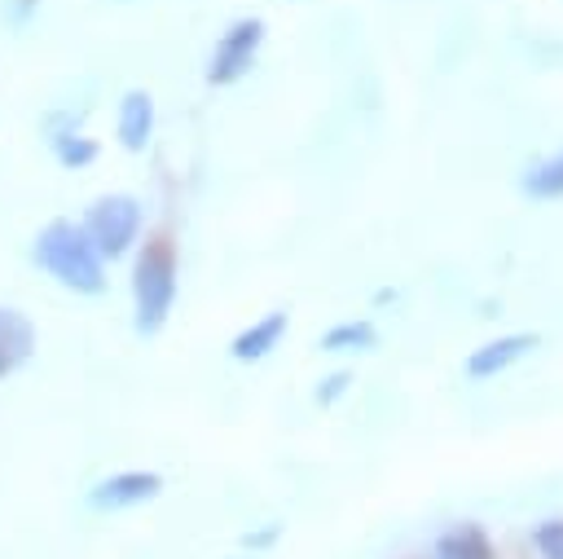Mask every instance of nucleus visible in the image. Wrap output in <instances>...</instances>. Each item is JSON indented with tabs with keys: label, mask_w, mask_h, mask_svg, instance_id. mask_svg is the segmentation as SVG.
Segmentation results:
<instances>
[{
	"label": "nucleus",
	"mask_w": 563,
	"mask_h": 559,
	"mask_svg": "<svg viewBox=\"0 0 563 559\" xmlns=\"http://www.w3.org/2000/svg\"><path fill=\"white\" fill-rule=\"evenodd\" d=\"M519 189H523L528 198H541V202L563 198V150H554V154H545L541 163H532V167L523 172Z\"/></svg>",
	"instance_id": "obj_13"
},
{
	"label": "nucleus",
	"mask_w": 563,
	"mask_h": 559,
	"mask_svg": "<svg viewBox=\"0 0 563 559\" xmlns=\"http://www.w3.org/2000/svg\"><path fill=\"white\" fill-rule=\"evenodd\" d=\"M282 537V524H268V528H255V533H242V546L251 550V555H260V550H268L273 541Z\"/></svg>",
	"instance_id": "obj_17"
},
{
	"label": "nucleus",
	"mask_w": 563,
	"mask_h": 559,
	"mask_svg": "<svg viewBox=\"0 0 563 559\" xmlns=\"http://www.w3.org/2000/svg\"><path fill=\"white\" fill-rule=\"evenodd\" d=\"M374 343H378V330H374V321H369V317L334 321V326L317 339V348H321V352H369Z\"/></svg>",
	"instance_id": "obj_12"
},
{
	"label": "nucleus",
	"mask_w": 563,
	"mask_h": 559,
	"mask_svg": "<svg viewBox=\"0 0 563 559\" xmlns=\"http://www.w3.org/2000/svg\"><path fill=\"white\" fill-rule=\"evenodd\" d=\"M48 150H53V158H57L62 167H70V172L97 163V154H101V145H97L92 136H84L75 123H66V128H48Z\"/></svg>",
	"instance_id": "obj_11"
},
{
	"label": "nucleus",
	"mask_w": 563,
	"mask_h": 559,
	"mask_svg": "<svg viewBox=\"0 0 563 559\" xmlns=\"http://www.w3.org/2000/svg\"><path fill=\"white\" fill-rule=\"evenodd\" d=\"M35 13H40V0H4V4H0V18H4L9 26H18V31H22Z\"/></svg>",
	"instance_id": "obj_16"
},
{
	"label": "nucleus",
	"mask_w": 563,
	"mask_h": 559,
	"mask_svg": "<svg viewBox=\"0 0 563 559\" xmlns=\"http://www.w3.org/2000/svg\"><path fill=\"white\" fill-rule=\"evenodd\" d=\"M238 559H260V555H238Z\"/></svg>",
	"instance_id": "obj_18"
},
{
	"label": "nucleus",
	"mask_w": 563,
	"mask_h": 559,
	"mask_svg": "<svg viewBox=\"0 0 563 559\" xmlns=\"http://www.w3.org/2000/svg\"><path fill=\"white\" fill-rule=\"evenodd\" d=\"M35 321L13 308V304H0V379L18 374L31 357H35Z\"/></svg>",
	"instance_id": "obj_9"
},
{
	"label": "nucleus",
	"mask_w": 563,
	"mask_h": 559,
	"mask_svg": "<svg viewBox=\"0 0 563 559\" xmlns=\"http://www.w3.org/2000/svg\"><path fill=\"white\" fill-rule=\"evenodd\" d=\"M154 97L145 88H128L119 97V110H114V141L128 150V154H145L150 136H154Z\"/></svg>",
	"instance_id": "obj_6"
},
{
	"label": "nucleus",
	"mask_w": 563,
	"mask_h": 559,
	"mask_svg": "<svg viewBox=\"0 0 563 559\" xmlns=\"http://www.w3.org/2000/svg\"><path fill=\"white\" fill-rule=\"evenodd\" d=\"M163 493V475L158 471H110L101 475L92 489H88V506L92 511H132V506H145Z\"/></svg>",
	"instance_id": "obj_5"
},
{
	"label": "nucleus",
	"mask_w": 563,
	"mask_h": 559,
	"mask_svg": "<svg viewBox=\"0 0 563 559\" xmlns=\"http://www.w3.org/2000/svg\"><path fill=\"white\" fill-rule=\"evenodd\" d=\"M180 255L167 233H154L132 255V326L136 335H158L176 308Z\"/></svg>",
	"instance_id": "obj_2"
},
{
	"label": "nucleus",
	"mask_w": 563,
	"mask_h": 559,
	"mask_svg": "<svg viewBox=\"0 0 563 559\" xmlns=\"http://www.w3.org/2000/svg\"><path fill=\"white\" fill-rule=\"evenodd\" d=\"M264 35H268L264 18H255V13L233 18V22L220 31V40H216V48H211V57H207V70H202L207 84L229 88V84L246 79L251 66H255V57H260V48H264Z\"/></svg>",
	"instance_id": "obj_4"
},
{
	"label": "nucleus",
	"mask_w": 563,
	"mask_h": 559,
	"mask_svg": "<svg viewBox=\"0 0 563 559\" xmlns=\"http://www.w3.org/2000/svg\"><path fill=\"white\" fill-rule=\"evenodd\" d=\"M79 229L88 233V242L97 246V255H101L106 264H114V260H123V255H132V251L141 246L145 207H141L136 194L114 189V194H101V198L88 202Z\"/></svg>",
	"instance_id": "obj_3"
},
{
	"label": "nucleus",
	"mask_w": 563,
	"mask_h": 559,
	"mask_svg": "<svg viewBox=\"0 0 563 559\" xmlns=\"http://www.w3.org/2000/svg\"><path fill=\"white\" fill-rule=\"evenodd\" d=\"M286 330H290V313H286V308H273V313L255 317L251 326H242V330L233 335L229 357H233V361H264L268 352H277V348H282Z\"/></svg>",
	"instance_id": "obj_8"
},
{
	"label": "nucleus",
	"mask_w": 563,
	"mask_h": 559,
	"mask_svg": "<svg viewBox=\"0 0 563 559\" xmlns=\"http://www.w3.org/2000/svg\"><path fill=\"white\" fill-rule=\"evenodd\" d=\"M431 559H497V550H493V537L484 533V524L462 519V524H449L435 537Z\"/></svg>",
	"instance_id": "obj_10"
},
{
	"label": "nucleus",
	"mask_w": 563,
	"mask_h": 559,
	"mask_svg": "<svg viewBox=\"0 0 563 559\" xmlns=\"http://www.w3.org/2000/svg\"><path fill=\"white\" fill-rule=\"evenodd\" d=\"M541 339L528 335V330H515V335H497L488 343H479L471 357H466V374L471 379H497L501 370H510L515 361H523Z\"/></svg>",
	"instance_id": "obj_7"
},
{
	"label": "nucleus",
	"mask_w": 563,
	"mask_h": 559,
	"mask_svg": "<svg viewBox=\"0 0 563 559\" xmlns=\"http://www.w3.org/2000/svg\"><path fill=\"white\" fill-rule=\"evenodd\" d=\"M532 550L541 559H563V515H550V519L532 524Z\"/></svg>",
	"instance_id": "obj_14"
},
{
	"label": "nucleus",
	"mask_w": 563,
	"mask_h": 559,
	"mask_svg": "<svg viewBox=\"0 0 563 559\" xmlns=\"http://www.w3.org/2000/svg\"><path fill=\"white\" fill-rule=\"evenodd\" d=\"M347 387H352V370H330V374L317 383V392H312V396H317V405H321V409H330V405H339V401L347 396Z\"/></svg>",
	"instance_id": "obj_15"
},
{
	"label": "nucleus",
	"mask_w": 563,
	"mask_h": 559,
	"mask_svg": "<svg viewBox=\"0 0 563 559\" xmlns=\"http://www.w3.org/2000/svg\"><path fill=\"white\" fill-rule=\"evenodd\" d=\"M31 260L62 291H75V295H101L106 291V260L97 255L88 233L66 216L40 224V233L31 238Z\"/></svg>",
	"instance_id": "obj_1"
}]
</instances>
